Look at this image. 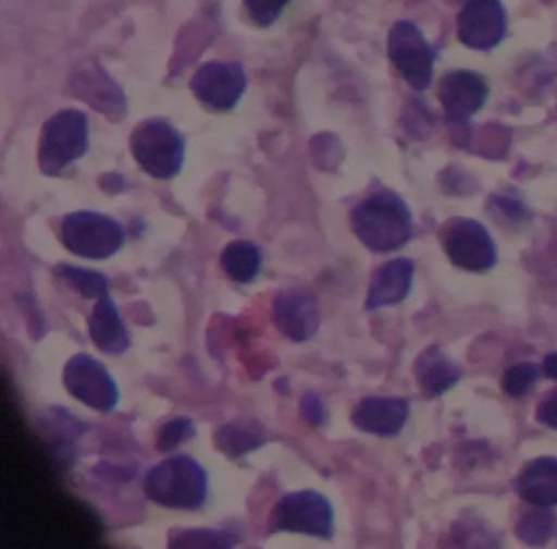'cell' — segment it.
<instances>
[{
	"label": "cell",
	"mask_w": 557,
	"mask_h": 549,
	"mask_svg": "<svg viewBox=\"0 0 557 549\" xmlns=\"http://www.w3.org/2000/svg\"><path fill=\"white\" fill-rule=\"evenodd\" d=\"M517 490L531 505H557V460L537 457L531 461L517 479Z\"/></svg>",
	"instance_id": "17"
},
{
	"label": "cell",
	"mask_w": 557,
	"mask_h": 549,
	"mask_svg": "<svg viewBox=\"0 0 557 549\" xmlns=\"http://www.w3.org/2000/svg\"><path fill=\"white\" fill-rule=\"evenodd\" d=\"M409 417V404L403 398H364L355 407L351 422L361 431L380 437L399 434Z\"/></svg>",
	"instance_id": "14"
},
{
	"label": "cell",
	"mask_w": 557,
	"mask_h": 549,
	"mask_svg": "<svg viewBox=\"0 0 557 549\" xmlns=\"http://www.w3.org/2000/svg\"><path fill=\"white\" fill-rule=\"evenodd\" d=\"M537 418L549 428L557 430V391L544 399L537 408Z\"/></svg>",
	"instance_id": "28"
},
{
	"label": "cell",
	"mask_w": 557,
	"mask_h": 549,
	"mask_svg": "<svg viewBox=\"0 0 557 549\" xmlns=\"http://www.w3.org/2000/svg\"><path fill=\"white\" fill-rule=\"evenodd\" d=\"M445 252L453 265L472 273L491 270L497 261L494 239L474 219H458L449 225Z\"/></svg>",
	"instance_id": "9"
},
{
	"label": "cell",
	"mask_w": 557,
	"mask_h": 549,
	"mask_svg": "<svg viewBox=\"0 0 557 549\" xmlns=\"http://www.w3.org/2000/svg\"><path fill=\"white\" fill-rule=\"evenodd\" d=\"M417 381L429 395H442L458 382V366L438 349H429L420 355L416 365Z\"/></svg>",
	"instance_id": "19"
},
{
	"label": "cell",
	"mask_w": 557,
	"mask_h": 549,
	"mask_svg": "<svg viewBox=\"0 0 557 549\" xmlns=\"http://www.w3.org/2000/svg\"><path fill=\"white\" fill-rule=\"evenodd\" d=\"M197 434L194 420L188 417H174L162 424L156 435V448L161 453H169L190 440Z\"/></svg>",
	"instance_id": "24"
},
{
	"label": "cell",
	"mask_w": 557,
	"mask_h": 549,
	"mask_svg": "<svg viewBox=\"0 0 557 549\" xmlns=\"http://www.w3.org/2000/svg\"><path fill=\"white\" fill-rule=\"evenodd\" d=\"M61 242L71 254L89 260H106L125 244V229L112 216L76 211L61 224Z\"/></svg>",
	"instance_id": "5"
},
{
	"label": "cell",
	"mask_w": 557,
	"mask_h": 549,
	"mask_svg": "<svg viewBox=\"0 0 557 549\" xmlns=\"http://www.w3.org/2000/svg\"><path fill=\"white\" fill-rule=\"evenodd\" d=\"M63 381L67 392L87 407L110 412L120 401V389L102 362L77 353L64 366Z\"/></svg>",
	"instance_id": "8"
},
{
	"label": "cell",
	"mask_w": 557,
	"mask_h": 549,
	"mask_svg": "<svg viewBox=\"0 0 557 549\" xmlns=\"http://www.w3.org/2000/svg\"><path fill=\"white\" fill-rule=\"evenodd\" d=\"M149 500L172 510H198L208 497V474L187 454L154 464L145 477Z\"/></svg>",
	"instance_id": "2"
},
{
	"label": "cell",
	"mask_w": 557,
	"mask_h": 549,
	"mask_svg": "<svg viewBox=\"0 0 557 549\" xmlns=\"http://www.w3.org/2000/svg\"><path fill=\"white\" fill-rule=\"evenodd\" d=\"M272 319L285 339L306 342L318 332L321 313L314 294L305 288H288L273 300Z\"/></svg>",
	"instance_id": "12"
},
{
	"label": "cell",
	"mask_w": 557,
	"mask_h": 549,
	"mask_svg": "<svg viewBox=\"0 0 557 549\" xmlns=\"http://www.w3.org/2000/svg\"><path fill=\"white\" fill-rule=\"evenodd\" d=\"M57 274L84 297L100 300L109 294V278L99 271L86 270V268H77L73 265H60L57 268Z\"/></svg>",
	"instance_id": "22"
},
{
	"label": "cell",
	"mask_w": 557,
	"mask_h": 549,
	"mask_svg": "<svg viewBox=\"0 0 557 549\" xmlns=\"http://www.w3.org/2000/svg\"><path fill=\"white\" fill-rule=\"evenodd\" d=\"M246 87V72L237 62H208L195 72L190 82L195 97L205 107L216 111H227L236 107Z\"/></svg>",
	"instance_id": "10"
},
{
	"label": "cell",
	"mask_w": 557,
	"mask_h": 549,
	"mask_svg": "<svg viewBox=\"0 0 557 549\" xmlns=\"http://www.w3.org/2000/svg\"><path fill=\"white\" fill-rule=\"evenodd\" d=\"M221 268L236 283H250L262 267V254L249 241H234L221 254Z\"/></svg>",
	"instance_id": "20"
},
{
	"label": "cell",
	"mask_w": 557,
	"mask_h": 549,
	"mask_svg": "<svg viewBox=\"0 0 557 549\" xmlns=\"http://www.w3.org/2000/svg\"><path fill=\"white\" fill-rule=\"evenodd\" d=\"M488 97V84L472 71H451L443 75L438 87L440 103L453 123H468L482 110Z\"/></svg>",
	"instance_id": "13"
},
{
	"label": "cell",
	"mask_w": 557,
	"mask_h": 549,
	"mask_svg": "<svg viewBox=\"0 0 557 549\" xmlns=\"http://www.w3.org/2000/svg\"><path fill=\"white\" fill-rule=\"evenodd\" d=\"M507 33V13L500 0H468L458 15V38L475 51L500 45Z\"/></svg>",
	"instance_id": "11"
},
{
	"label": "cell",
	"mask_w": 557,
	"mask_h": 549,
	"mask_svg": "<svg viewBox=\"0 0 557 549\" xmlns=\"http://www.w3.org/2000/svg\"><path fill=\"white\" fill-rule=\"evenodd\" d=\"M413 261L409 258H396L387 261L374 271L368 288L367 309H380L400 303L409 294L413 280Z\"/></svg>",
	"instance_id": "15"
},
{
	"label": "cell",
	"mask_w": 557,
	"mask_h": 549,
	"mask_svg": "<svg viewBox=\"0 0 557 549\" xmlns=\"http://www.w3.org/2000/svg\"><path fill=\"white\" fill-rule=\"evenodd\" d=\"M358 241L377 254L397 251L412 237V215L396 193L374 192L361 199L350 216Z\"/></svg>",
	"instance_id": "1"
},
{
	"label": "cell",
	"mask_w": 557,
	"mask_h": 549,
	"mask_svg": "<svg viewBox=\"0 0 557 549\" xmlns=\"http://www.w3.org/2000/svg\"><path fill=\"white\" fill-rule=\"evenodd\" d=\"M537 376H540V368L536 365H533V363H520V365L511 366L505 373L502 386H504L505 392L511 395V398H521L536 382Z\"/></svg>",
	"instance_id": "25"
},
{
	"label": "cell",
	"mask_w": 557,
	"mask_h": 549,
	"mask_svg": "<svg viewBox=\"0 0 557 549\" xmlns=\"http://www.w3.org/2000/svg\"><path fill=\"white\" fill-rule=\"evenodd\" d=\"M89 337L94 345L107 355H122L132 345L128 330L110 294L97 300L90 313Z\"/></svg>",
	"instance_id": "16"
},
{
	"label": "cell",
	"mask_w": 557,
	"mask_h": 549,
	"mask_svg": "<svg viewBox=\"0 0 557 549\" xmlns=\"http://www.w3.org/2000/svg\"><path fill=\"white\" fill-rule=\"evenodd\" d=\"M265 441V428L253 418H239V420L221 425L214 435L218 450L233 460L246 456L250 451L262 447Z\"/></svg>",
	"instance_id": "18"
},
{
	"label": "cell",
	"mask_w": 557,
	"mask_h": 549,
	"mask_svg": "<svg viewBox=\"0 0 557 549\" xmlns=\"http://www.w3.org/2000/svg\"><path fill=\"white\" fill-rule=\"evenodd\" d=\"M301 414L306 422L312 425H321L325 418L324 404L314 392H306L301 399Z\"/></svg>",
	"instance_id": "27"
},
{
	"label": "cell",
	"mask_w": 557,
	"mask_h": 549,
	"mask_svg": "<svg viewBox=\"0 0 557 549\" xmlns=\"http://www.w3.org/2000/svg\"><path fill=\"white\" fill-rule=\"evenodd\" d=\"M543 371L547 378L557 379V352L549 353V355L544 358Z\"/></svg>",
	"instance_id": "29"
},
{
	"label": "cell",
	"mask_w": 557,
	"mask_h": 549,
	"mask_svg": "<svg viewBox=\"0 0 557 549\" xmlns=\"http://www.w3.org/2000/svg\"><path fill=\"white\" fill-rule=\"evenodd\" d=\"M236 542L237 533L230 529H175L169 536L171 548H231Z\"/></svg>",
	"instance_id": "21"
},
{
	"label": "cell",
	"mask_w": 557,
	"mask_h": 549,
	"mask_svg": "<svg viewBox=\"0 0 557 549\" xmlns=\"http://www.w3.org/2000/svg\"><path fill=\"white\" fill-rule=\"evenodd\" d=\"M133 157L149 175L169 180L181 172L185 157V139L169 121L152 118L143 121L129 139Z\"/></svg>",
	"instance_id": "3"
},
{
	"label": "cell",
	"mask_w": 557,
	"mask_h": 549,
	"mask_svg": "<svg viewBox=\"0 0 557 549\" xmlns=\"http://www.w3.org/2000/svg\"><path fill=\"white\" fill-rule=\"evenodd\" d=\"M89 147V121L79 110H61L45 123L38 146V166L58 175L81 159Z\"/></svg>",
	"instance_id": "4"
},
{
	"label": "cell",
	"mask_w": 557,
	"mask_h": 549,
	"mask_svg": "<svg viewBox=\"0 0 557 549\" xmlns=\"http://www.w3.org/2000/svg\"><path fill=\"white\" fill-rule=\"evenodd\" d=\"M292 0H244L247 13L259 26H269L280 19Z\"/></svg>",
	"instance_id": "26"
},
{
	"label": "cell",
	"mask_w": 557,
	"mask_h": 549,
	"mask_svg": "<svg viewBox=\"0 0 557 549\" xmlns=\"http://www.w3.org/2000/svg\"><path fill=\"white\" fill-rule=\"evenodd\" d=\"M553 529L554 518L546 507L534 505V509L523 513L517 523V535L527 545H544L553 535Z\"/></svg>",
	"instance_id": "23"
},
{
	"label": "cell",
	"mask_w": 557,
	"mask_h": 549,
	"mask_svg": "<svg viewBox=\"0 0 557 549\" xmlns=\"http://www.w3.org/2000/svg\"><path fill=\"white\" fill-rule=\"evenodd\" d=\"M299 533L329 539L334 535V509L324 493L298 490L286 493L269 516V533Z\"/></svg>",
	"instance_id": "6"
},
{
	"label": "cell",
	"mask_w": 557,
	"mask_h": 549,
	"mask_svg": "<svg viewBox=\"0 0 557 549\" xmlns=\"http://www.w3.org/2000/svg\"><path fill=\"white\" fill-rule=\"evenodd\" d=\"M387 52L409 87L417 91L430 87L436 54L416 23L409 20L394 23L387 36Z\"/></svg>",
	"instance_id": "7"
}]
</instances>
